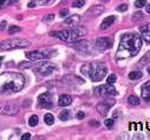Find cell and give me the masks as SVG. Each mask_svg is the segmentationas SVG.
Segmentation results:
<instances>
[{
    "mask_svg": "<svg viewBox=\"0 0 150 140\" xmlns=\"http://www.w3.org/2000/svg\"><path fill=\"white\" fill-rule=\"evenodd\" d=\"M127 8H128V6H127L126 4H122V5H119V6L117 7V10L122 13V12H126V10H127Z\"/></svg>",
    "mask_w": 150,
    "mask_h": 140,
    "instance_id": "1f68e13d",
    "label": "cell"
},
{
    "mask_svg": "<svg viewBox=\"0 0 150 140\" xmlns=\"http://www.w3.org/2000/svg\"><path fill=\"white\" fill-rule=\"evenodd\" d=\"M53 18H54V15H53V14H51V15H47L46 18H44V21H52Z\"/></svg>",
    "mask_w": 150,
    "mask_h": 140,
    "instance_id": "f35d334b",
    "label": "cell"
},
{
    "mask_svg": "<svg viewBox=\"0 0 150 140\" xmlns=\"http://www.w3.org/2000/svg\"><path fill=\"white\" fill-rule=\"evenodd\" d=\"M146 10H147V13H149L150 14V4L147 5V8H146Z\"/></svg>",
    "mask_w": 150,
    "mask_h": 140,
    "instance_id": "b9f144b4",
    "label": "cell"
},
{
    "mask_svg": "<svg viewBox=\"0 0 150 140\" xmlns=\"http://www.w3.org/2000/svg\"><path fill=\"white\" fill-rule=\"evenodd\" d=\"M15 0H0V9L6 7V6H9L11 4H13Z\"/></svg>",
    "mask_w": 150,
    "mask_h": 140,
    "instance_id": "83f0119b",
    "label": "cell"
},
{
    "mask_svg": "<svg viewBox=\"0 0 150 140\" xmlns=\"http://www.w3.org/2000/svg\"><path fill=\"white\" fill-rule=\"evenodd\" d=\"M38 105L40 106L42 108H46V109H49V108H51L53 106L52 100H51L50 92H45V93H43V94L39 95V98H38Z\"/></svg>",
    "mask_w": 150,
    "mask_h": 140,
    "instance_id": "8fae6325",
    "label": "cell"
},
{
    "mask_svg": "<svg viewBox=\"0 0 150 140\" xmlns=\"http://www.w3.org/2000/svg\"><path fill=\"white\" fill-rule=\"evenodd\" d=\"M127 102L132 106H139L141 101H140V99H139L136 95H129L128 99H127Z\"/></svg>",
    "mask_w": 150,
    "mask_h": 140,
    "instance_id": "ffe728a7",
    "label": "cell"
},
{
    "mask_svg": "<svg viewBox=\"0 0 150 140\" xmlns=\"http://www.w3.org/2000/svg\"><path fill=\"white\" fill-rule=\"evenodd\" d=\"M81 72L86 76H88L93 82H100L108 72V68L103 64V63H98V62H91L88 64L82 66Z\"/></svg>",
    "mask_w": 150,
    "mask_h": 140,
    "instance_id": "3957f363",
    "label": "cell"
},
{
    "mask_svg": "<svg viewBox=\"0 0 150 140\" xmlns=\"http://www.w3.org/2000/svg\"><path fill=\"white\" fill-rule=\"evenodd\" d=\"M90 125H97V126H98V123H96V122H90Z\"/></svg>",
    "mask_w": 150,
    "mask_h": 140,
    "instance_id": "7bdbcfd3",
    "label": "cell"
},
{
    "mask_svg": "<svg viewBox=\"0 0 150 140\" xmlns=\"http://www.w3.org/2000/svg\"><path fill=\"white\" fill-rule=\"evenodd\" d=\"M141 66H144L146 63H150V51L146 55H143V57L140 60V62H139Z\"/></svg>",
    "mask_w": 150,
    "mask_h": 140,
    "instance_id": "d4e9b609",
    "label": "cell"
},
{
    "mask_svg": "<svg viewBox=\"0 0 150 140\" xmlns=\"http://www.w3.org/2000/svg\"><path fill=\"white\" fill-rule=\"evenodd\" d=\"M141 95H142V99L150 104V80L147 82L143 86H142V91H141Z\"/></svg>",
    "mask_w": 150,
    "mask_h": 140,
    "instance_id": "5bb4252c",
    "label": "cell"
},
{
    "mask_svg": "<svg viewBox=\"0 0 150 140\" xmlns=\"http://www.w3.org/2000/svg\"><path fill=\"white\" fill-rule=\"evenodd\" d=\"M25 83V78L19 72H4L0 75V93L12 94L21 91Z\"/></svg>",
    "mask_w": 150,
    "mask_h": 140,
    "instance_id": "7a4b0ae2",
    "label": "cell"
},
{
    "mask_svg": "<svg viewBox=\"0 0 150 140\" xmlns=\"http://www.w3.org/2000/svg\"><path fill=\"white\" fill-rule=\"evenodd\" d=\"M84 116H86V115H84V113H83V111H79V113H77V115H76V117H77L79 120L84 118Z\"/></svg>",
    "mask_w": 150,
    "mask_h": 140,
    "instance_id": "8d00e7d4",
    "label": "cell"
},
{
    "mask_svg": "<svg viewBox=\"0 0 150 140\" xmlns=\"http://www.w3.org/2000/svg\"><path fill=\"white\" fill-rule=\"evenodd\" d=\"M141 77H142V72H140V71H132V72H129V75H128V78L132 79V80L140 79Z\"/></svg>",
    "mask_w": 150,
    "mask_h": 140,
    "instance_id": "603a6c76",
    "label": "cell"
},
{
    "mask_svg": "<svg viewBox=\"0 0 150 140\" xmlns=\"http://www.w3.org/2000/svg\"><path fill=\"white\" fill-rule=\"evenodd\" d=\"M142 47V39L136 34H126L122 36L119 48L117 51L118 59H127L135 56Z\"/></svg>",
    "mask_w": 150,
    "mask_h": 140,
    "instance_id": "6da1fadb",
    "label": "cell"
},
{
    "mask_svg": "<svg viewBox=\"0 0 150 140\" xmlns=\"http://www.w3.org/2000/svg\"><path fill=\"white\" fill-rule=\"evenodd\" d=\"M2 60H4V57H2V56H0V64H1V61H2Z\"/></svg>",
    "mask_w": 150,
    "mask_h": 140,
    "instance_id": "bcb514c9",
    "label": "cell"
},
{
    "mask_svg": "<svg viewBox=\"0 0 150 140\" xmlns=\"http://www.w3.org/2000/svg\"><path fill=\"white\" fill-rule=\"evenodd\" d=\"M114 105V100H104L102 101L100 104L97 105V111L102 115V116H105L108 113H109V109Z\"/></svg>",
    "mask_w": 150,
    "mask_h": 140,
    "instance_id": "7c38bea8",
    "label": "cell"
},
{
    "mask_svg": "<svg viewBox=\"0 0 150 140\" xmlns=\"http://www.w3.org/2000/svg\"><path fill=\"white\" fill-rule=\"evenodd\" d=\"M114 21H115V16H109V18H104V21L102 22V24H100V29L102 30H106V29H109L111 25H112L113 23H114Z\"/></svg>",
    "mask_w": 150,
    "mask_h": 140,
    "instance_id": "2e32d148",
    "label": "cell"
},
{
    "mask_svg": "<svg viewBox=\"0 0 150 140\" xmlns=\"http://www.w3.org/2000/svg\"><path fill=\"white\" fill-rule=\"evenodd\" d=\"M31 67H33L31 62H21L19 64L20 69H27V68H31Z\"/></svg>",
    "mask_w": 150,
    "mask_h": 140,
    "instance_id": "f546056e",
    "label": "cell"
},
{
    "mask_svg": "<svg viewBox=\"0 0 150 140\" xmlns=\"http://www.w3.org/2000/svg\"><path fill=\"white\" fill-rule=\"evenodd\" d=\"M35 6H36V2H34V1L28 4V7H29V8H31V7H35Z\"/></svg>",
    "mask_w": 150,
    "mask_h": 140,
    "instance_id": "60d3db41",
    "label": "cell"
},
{
    "mask_svg": "<svg viewBox=\"0 0 150 140\" xmlns=\"http://www.w3.org/2000/svg\"><path fill=\"white\" fill-rule=\"evenodd\" d=\"M147 70H148V72H149V75H150V64L147 67Z\"/></svg>",
    "mask_w": 150,
    "mask_h": 140,
    "instance_id": "f6af8a7d",
    "label": "cell"
},
{
    "mask_svg": "<svg viewBox=\"0 0 150 140\" xmlns=\"http://www.w3.org/2000/svg\"><path fill=\"white\" fill-rule=\"evenodd\" d=\"M80 21H81V18H80L79 15H73V16H71V18H66V20H65V23L68 24V25H71V27H76V25L80 23Z\"/></svg>",
    "mask_w": 150,
    "mask_h": 140,
    "instance_id": "ac0fdd59",
    "label": "cell"
},
{
    "mask_svg": "<svg viewBox=\"0 0 150 140\" xmlns=\"http://www.w3.org/2000/svg\"><path fill=\"white\" fill-rule=\"evenodd\" d=\"M51 37L58 38L64 41H76L75 36L73 34V30H61V31H52L50 32Z\"/></svg>",
    "mask_w": 150,
    "mask_h": 140,
    "instance_id": "9c48e42d",
    "label": "cell"
},
{
    "mask_svg": "<svg viewBox=\"0 0 150 140\" xmlns=\"http://www.w3.org/2000/svg\"><path fill=\"white\" fill-rule=\"evenodd\" d=\"M102 1H103V2H108L109 0H102Z\"/></svg>",
    "mask_w": 150,
    "mask_h": 140,
    "instance_id": "7dc6e473",
    "label": "cell"
},
{
    "mask_svg": "<svg viewBox=\"0 0 150 140\" xmlns=\"http://www.w3.org/2000/svg\"><path fill=\"white\" fill-rule=\"evenodd\" d=\"M34 2H36V5H47L51 4L52 0H34Z\"/></svg>",
    "mask_w": 150,
    "mask_h": 140,
    "instance_id": "836d02e7",
    "label": "cell"
},
{
    "mask_svg": "<svg viewBox=\"0 0 150 140\" xmlns=\"http://www.w3.org/2000/svg\"><path fill=\"white\" fill-rule=\"evenodd\" d=\"M104 124H105V126H106V127H112L113 124H114V121L111 120V118H108V120H105Z\"/></svg>",
    "mask_w": 150,
    "mask_h": 140,
    "instance_id": "e575fe53",
    "label": "cell"
},
{
    "mask_svg": "<svg viewBox=\"0 0 150 140\" xmlns=\"http://www.w3.org/2000/svg\"><path fill=\"white\" fill-rule=\"evenodd\" d=\"M35 70H36V72L39 76L46 77V76H50L56 70V64L51 63V62H42L35 68Z\"/></svg>",
    "mask_w": 150,
    "mask_h": 140,
    "instance_id": "52a82bcc",
    "label": "cell"
},
{
    "mask_svg": "<svg viewBox=\"0 0 150 140\" xmlns=\"http://www.w3.org/2000/svg\"><path fill=\"white\" fill-rule=\"evenodd\" d=\"M95 94L100 95V97H110V95H117L118 92L111 84L106 83L105 85H100V86L95 88Z\"/></svg>",
    "mask_w": 150,
    "mask_h": 140,
    "instance_id": "ba28073f",
    "label": "cell"
},
{
    "mask_svg": "<svg viewBox=\"0 0 150 140\" xmlns=\"http://www.w3.org/2000/svg\"><path fill=\"white\" fill-rule=\"evenodd\" d=\"M44 121L45 123L47 124V125H52L53 123H54V116L52 115V114H45V116H44Z\"/></svg>",
    "mask_w": 150,
    "mask_h": 140,
    "instance_id": "7402d4cb",
    "label": "cell"
},
{
    "mask_svg": "<svg viewBox=\"0 0 150 140\" xmlns=\"http://www.w3.org/2000/svg\"><path fill=\"white\" fill-rule=\"evenodd\" d=\"M75 47H76L80 52H89V43H88V41H81V43L76 44Z\"/></svg>",
    "mask_w": 150,
    "mask_h": 140,
    "instance_id": "d6986e66",
    "label": "cell"
},
{
    "mask_svg": "<svg viewBox=\"0 0 150 140\" xmlns=\"http://www.w3.org/2000/svg\"><path fill=\"white\" fill-rule=\"evenodd\" d=\"M148 130H150V123L148 124Z\"/></svg>",
    "mask_w": 150,
    "mask_h": 140,
    "instance_id": "c3c4849f",
    "label": "cell"
},
{
    "mask_svg": "<svg viewBox=\"0 0 150 140\" xmlns=\"http://www.w3.org/2000/svg\"><path fill=\"white\" fill-rule=\"evenodd\" d=\"M84 4H86L84 0H76V1L73 2V7H74V8H80V7L84 6Z\"/></svg>",
    "mask_w": 150,
    "mask_h": 140,
    "instance_id": "4dcf8cb0",
    "label": "cell"
},
{
    "mask_svg": "<svg viewBox=\"0 0 150 140\" xmlns=\"http://www.w3.org/2000/svg\"><path fill=\"white\" fill-rule=\"evenodd\" d=\"M134 5H135L136 8H142V7H144L147 5V0H136Z\"/></svg>",
    "mask_w": 150,
    "mask_h": 140,
    "instance_id": "4316f807",
    "label": "cell"
},
{
    "mask_svg": "<svg viewBox=\"0 0 150 140\" xmlns=\"http://www.w3.org/2000/svg\"><path fill=\"white\" fill-rule=\"evenodd\" d=\"M30 46V41L27 39L14 38V39H6L0 41V51H11L18 48H25Z\"/></svg>",
    "mask_w": 150,
    "mask_h": 140,
    "instance_id": "277c9868",
    "label": "cell"
},
{
    "mask_svg": "<svg viewBox=\"0 0 150 140\" xmlns=\"http://www.w3.org/2000/svg\"><path fill=\"white\" fill-rule=\"evenodd\" d=\"M141 36L144 41L150 43V23L141 28Z\"/></svg>",
    "mask_w": 150,
    "mask_h": 140,
    "instance_id": "e0dca14e",
    "label": "cell"
},
{
    "mask_svg": "<svg viewBox=\"0 0 150 140\" xmlns=\"http://www.w3.org/2000/svg\"><path fill=\"white\" fill-rule=\"evenodd\" d=\"M113 45V39L109 37H100L96 40V48L98 51H106Z\"/></svg>",
    "mask_w": 150,
    "mask_h": 140,
    "instance_id": "30bf717a",
    "label": "cell"
},
{
    "mask_svg": "<svg viewBox=\"0 0 150 140\" xmlns=\"http://www.w3.org/2000/svg\"><path fill=\"white\" fill-rule=\"evenodd\" d=\"M68 13H69L68 9H64V10L60 12V16H61V18H66V16L68 15Z\"/></svg>",
    "mask_w": 150,
    "mask_h": 140,
    "instance_id": "d590c367",
    "label": "cell"
},
{
    "mask_svg": "<svg viewBox=\"0 0 150 140\" xmlns=\"http://www.w3.org/2000/svg\"><path fill=\"white\" fill-rule=\"evenodd\" d=\"M104 12V7L103 6H94V7H91L87 13H86V16L88 18V16H91V18H96V16H98V15H100L102 13Z\"/></svg>",
    "mask_w": 150,
    "mask_h": 140,
    "instance_id": "4fadbf2b",
    "label": "cell"
},
{
    "mask_svg": "<svg viewBox=\"0 0 150 140\" xmlns=\"http://www.w3.org/2000/svg\"><path fill=\"white\" fill-rule=\"evenodd\" d=\"M19 113V106L15 102H1L0 114L6 116H14Z\"/></svg>",
    "mask_w": 150,
    "mask_h": 140,
    "instance_id": "8992f818",
    "label": "cell"
},
{
    "mask_svg": "<svg viewBox=\"0 0 150 140\" xmlns=\"http://www.w3.org/2000/svg\"><path fill=\"white\" fill-rule=\"evenodd\" d=\"M57 52L54 50L46 48V50H37V51H33V52H27L25 53V56H27V59H29L31 61H36V60L49 59V57L53 56Z\"/></svg>",
    "mask_w": 150,
    "mask_h": 140,
    "instance_id": "5b68a950",
    "label": "cell"
},
{
    "mask_svg": "<svg viewBox=\"0 0 150 140\" xmlns=\"http://www.w3.org/2000/svg\"><path fill=\"white\" fill-rule=\"evenodd\" d=\"M6 24H7V23H6V21H2V22L0 23V30H4V29H5V27H6Z\"/></svg>",
    "mask_w": 150,
    "mask_h": 140,
    "instance_id": "ab89813d",
    "label": "cell"
},
{
    "mask_svg": "<svg viewBox=\"0 0 150 140\" xmlns=\"http://www.w3.org/2000/svg\"><path fill=\"white\" fill-rule=\"evenodd\" d=\"M38 124V117L36 115H33L30 118H29V125L30 126H36Z\"/></svg>",
    "mask_w": 150,
    "mask_h": 140,
    "instance_id": "484cf974",
    "label": "cell"
},
{
    "mask_svg": "<svg viewBox=\"0 0 150 140\" xmlns=\"http://www.w3.org/2000/svg\"><path fill=\"white\" fill-rule=\"evenodd\" d=\"M30 105V101H29V100H27V101H25V104H24V106H29Z\"/></svg>",
    "mask_w": 150,
    "mask_h": 140,
    "instance_id": "ee69618b",
    "label": "cell"
},
{
    "mask_svg": "<svg viewBox=\"0 0 150 140\" xmlns=\"http://www.w3.org/2000/svg\"><path fill=\"white\" fill-rule=\"evenodd\" d=\"M30 137H31V136H30V133H24V134L21 137V139H22V140H28V139H30Z\"/></svg>",
    "mask_w": 150,
    "mask_h": 140,
    "instance_id": "74e56055",
    "label": "cell"
},
{
    "mask_svg": "<svg viewBox=\"0 0 150 140\" xmlns=\"http://www.w3.org/2000/svg\"><path fill=\"white\" fill-rule=\"evenodd\" d=\"M143 18H144L143 13H141V12H136V13H134V14H133V16H132V21H133V22H139V21L143 20Z\"/></svg>",
    "mask_w": 150,
    "mask_h": 140,
    "instance_id": "cb8c5ba5",
    "label": "cell"
},
{
    "mask_svg": "<svg viewBox=\"0 0 150 140\" xmlns=\"http://www.w3.org/2000/svg\"><path fill=\"white\" fill-rule=\"evenodd\" d=\"M72 104V97L68 95V94H62L60 95L59 98V101H58V105L60 107H67Z\"/></svg>",
    "mask_w": 150,
    "mask_h": 140,
    "instance_id": "9a60e30c",
    "label": "cell"
},
{
    "mask_svg": "<svg viewBox=\"0 0 150 140\" xmlns=\"http://www.w3.org/2000/svg\"><path fill=\"white\" fill-rule=\"evenodd\" d=\"M69 116H71V114H69V110H67V109H64V110L59 114V118H60L61 121H67V120L69 118Z\"/></svg>",
    "mask_w": 150,
    "mask_h": 140,
    "instance_id": "44dd1931",
    "label": "cell"
},
{
    "mask_svg": "<svg viewBox=\"0 0 150 140\" xmlns=\"http://www.w3.org/2000/svg\"><path fill=\"white\" fill-rule=\"evenodd\" d=\"M115 80H117V76H115L114 74H112V75H110V76L108 77L106 83H108V84H111V85H113V84L115 83Z\"/></svg>",
    "mask_w": 150,
    "mask_h": 140,
    "instance_id": "f1b7e54d",
    "label": "cell"
},
{
    "mask_svg": "<svg viewBox=\"0 0 150 140\" xmlns=\"http://www.w3.org/2000/svg\"><path fill=\"white\" fill-rule=\"evenodd\" d=\"M19 31H21V28L18 27V25L9 27V34H14V32H19Z\"/></svg>",
    "mask_w": 150,
    "mask_h": 140,
    "instance_id": "d6a6232c",
    "label": "cell"
}]
</instances>
